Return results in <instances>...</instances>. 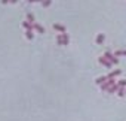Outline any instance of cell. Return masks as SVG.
<instances>
[{"label": "cell", "mask_w": 126, "mask_h": 121, "mask_svg": "<svg viewBox=\"0 0 126 121\" xmlns=\"http://www.w3.org/2000/svg\"><path fill=\"white\" fill-rule=\"evenodd\" d=\"M11 2H12V3H15V2H18V0H11Z\"/></svg>", "instance_id": "18"}, {"label": "cell", "mask_w": 126, "mask_h": 121, "mask_svg": "<svg viewBox=\"0 0 126 121\" xmlns=\"http://www.w3.org/2000/svg\"><path fill=\"white\" fill-rule=\"evenodd\" d=\"M27 37H28V39H33V33H30V31H27Z\"/></svg>", "instance_id": "16"}, {"label": "cell", "mask_w": 126, "mask_h": 121, "mask_svg": "<svg viewBox=\"0 0 126 121\" xmlns=\"http://www.w3.org/2000/svg\"><path fill=\"white\" fill-rule=\"evenodd\" d=\"M27 20L33 23V21H34V17H33V14H27Z\"/></svg>", "instance_id": "14"}, {"label": "cell", "mask_w": 126, "mask_h": 121, "mask_svg": "<svg viewBox=\"0 0 126 121\" xmlns=\"http://www.w3.org/2000/svg\"><path fill=\"white\" fill-rule=\"evenodd\" d=\"M50 3H52V2H50V0H43V2H42V5H43L45 8H47V6H50Z\"/></svg>", "instance_id": "13"}, {"label": "cell", "mask_w": 126, "mask_h": 121, "mask_svg": "<svg viewBox=\"0 0 126 121\" xmlns=\"http://www.w3.org/2000/svg\"><path fill=\"white\" fill-rule=\"evenodd\" d=\"M105 81H108V78H107V76H101V78H98V79H96V82H98V84H104Z\"/></svg>", "instance_id": "8"}, {"label": "cell", "mask_w": 126, "mask_h": 121, "mask_svg": "<svg viewBox=\"0 0 126 121\" xmlns=\"http://www.w3.org/2000/svg\"><path fill=\"white\" fill-rule=\"evenodd\" d=\"M117 94H119V96H125V87H119Z\"/></svg>", "instance_id": "11"}, {"label": "cell", "mask_w": 126, "mask_h": 121, "mask_svg": "<svg viewBox=\"0 0 126 121\" xmlns=\"http://www.w3.org/2000/svg\"><path fill=\"white\" fill-rule=\"evenodd\" d=\"M104 39H105V36H104L102 33H99V34L96 36V43H102V42H104Z\"/></svg>", "instance_id": "7"}, {"label": "cell", "mask_w": 126, "mask_h": 121, "mask_svg": "<svg viewBox=\"0 0 126 121\" xmlns=\"http://www.w3.org/2000/svg\"><path fill=\"white\" fill-rule=\"evenodd\" d=\"M53 29L58 30V31H61V33H64V31H65V27L62 26V24H53Z\"/></svg>", "instance_id": "5"}, {"label": "cell", "mask_w": 126, "mask_h": 121, "mask_svg": "<svg viewBox=\"0 0 126 121\" xmlns=\"http://www.w3.org/2000/svg\"><path fill=\"white\" fill-rule=\"evenodd\" d=\"M120 73H122V70H120V69H116L114 72L108 73V76H107V78H108V79H113V78H116V76H117V75H120Z\"/></svg>", "instance_id": "4"}, {"label": "cell", "mask_w": 126, "mask_h": 121, "mask_svg": "<svg viewBox=\"0 0 126 121\" xmlns=\"http://www.w3.org/2000/svg\"><path fill=\"white\" fill-rule=\"evenodd\" d=\"M117 85H119V87H125V85H126V81H125V79H123V81H119ZM125 88H126V87H125Z\"/></svg>", "instance_id": "15"}, {"label": "cell", "mask_w": 126, "mask_h": 121, "mask_svg": "<svg viewBox=\"0 0 126 121\" xmlns=\"http://www.w3.org/2000/svg\"><path fill=\"white\" fill-rule=\"evenodd\" d=\"M8 2H9V0H3V3H8Z\"/></svg>", "instance_id": "19"}, {"label": "cell", "mask_w": 126, "mask_h": 121, "mask_svg": "<svg viewBox=\"0 0 126 121\" xmlns=\"http://www.w3.org/2000/svg\"><path fill=\"white\" fill-rule=\"evenodd\" d=\"M99 63H101V64H104L105 67H111V66H113V64L108 61V60H107L105 57H99Z\"/></svg>", "instance_id": "3"}, {"label": "cell", "mask_w": 126, "mask_h": 121, "mask_svg": "<svg viewBox=\"0 0 126 121\" xmlns=\"http://www.w3.org/2000/svg\"><path fill=\"white\" fill-rule=\"evenodd\" d=\"M104 57H105V58L108 60V61H110L111 64H119V63H120V61H119V58H117L116 55H113V54H111L110 51H107V52L104 54Z\"/></svg>", "instance_id": "1"}, {"label": "cell", "mask_w": 126, "mask_h": 121, "mask_svg": "<svg viewBox=\"0 0 126 121\" xmlns=\"http://www.w3.org/2000/svg\"><path fill=\"white\" fill-rule=\"evenodd\" d=\"M30 3H33V2H43V0H28Z\"/></svg>", "instance_id": "17"}, {"label": "cell", "mask_w": 126, "mask_h": 121, "mask_svg": "<svg viewBox=\"0 0 126 121\" xmlns=\"http://www.w3.org/2000/svg\"><path fill=\"white\" fill-rule=\"evenodd\" d=\"M117 90H119V85H117V84H114V85H111L107 91H108V93H117Z\"/></svg>", "instance_id": "6"}, {"label": "cell", "mask_w": 126, "mask_h": 121, "mask_svg": "<svg viewBox=\"0 0 126 121\" xmlns=\"http://www.w3.org/2000/svg\"><path fill=\"white\" fill-rule=\"evenodd\" d=\"M111 85H114V81H113V79H108V81H105L104 84H101V88H102V90H108Z\"/></svg>", "instance_id": "2"}, {"label": "cell", "mask_w": 126, "mask_h": 121, "mask_svg": "<svg viewBox=\"0 0 126 121\" xmlns=\"http://www.w3.org/2000/svg\"><path fill=\"white\" fill-rule=\"evenodd\" d=\"M114 55L119 57V55H126V51H114Z\"/></svg>", "instance_id": "12"}, {"label": "cell", "mask_w": 126, "mask_h": 121, "mask_svg": "<svg viewBox=\"0 0 126 121\" xmlns=\"http://www.w3.org/2000/svg\"><path fill=\"white\" fill-rule=\"evenodd\" d=\"M33 27H34V29H36V30H37V31H40V33H43V31H45V29H43V27H40V26H39V24H34V26H33Z\"/></svg>", "instance_id": "10"}, {"label": "cell", "mask_w": 126, "mask_h": 121, "mask_svg": "<svg viewBox=\"0 0 126 121\" xmlns=\"http://www.w3.org/2000/svg\"><path fill=\"white\" fill-rule=\"evenodd\" d=\"M62 43H64V45L68 43V34H62Z\"/></svg>", "instance_id": "9"}]
</instances>
